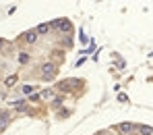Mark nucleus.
Instances as JSON below:
<instances>
[{"mask_svg":"<svg viewBox=\"0 0 153 135\" xmlns=\"http://www.w3.org/2000/svg\"><path fill=\"white\" fill-rule=\"evenodd\" d=\"M56 75V67L50 64V62H46L44 67H42V79H52Z\"/></svg>","mask_w":153,"mask_h":135,"instance_id":"obj_1","label":"nucleus"},{"mask_svg":"<svg viewBox=\"0 0 153 135\" xmlns=\"http://www.w3.org/2000/svg\"><path fill=\"white\" fill-rule=\"evenodd\" d=\"M137 127L132 125V123H120V125H116V131L118 133H126V135H130L132 131H134Z\"/></svg>","mask_w":153,"mask_h":135,"instance_id":"obj_2","label":"nucleus"},{"mask_svg":"<svg viewBox=\"0 0 153 135\" xmlns=\"http://www.w3.org/2000/svg\"><path fill=\"white\" fill-rule=\"evenodd\" d=\"M23 40H25L27 44H37V40H39V38H37V31H35V29L25 31V33H23Z\"/></svg>","mask_w":153,"mask_h":135,"instance_id":"obj_3","label":"nucleus"},{"mask_svg":"<svg viewBox=\"0 0 153 135\" xmlns=\"http://www.w3.org/2000/svg\"><path fill=\"white\" fill-rule=\"evenodd\" d=\"M33 92H35V85H29V83L21 85V94L23 96H33Z\"/></svg>","mask_w":153,"mask_h":135,"instance_id":"obj_4","label":"nucleus"},{"mask_svg":"<svg viewBox=\"0 0 153 135\" xmlns=\"http://www.w3.org/2000/svg\"><path fill=\"white\" fill-rule=\"evenodd\" d=\"M137 131H139V135H153V129H151V127H147V125H139Z\"/></svg>","mask_w":153,"mask_h":135,"instance_id":"obj_5","label":"nucleus"},{"mask_svg":"<svg viewBox=\"0 0 153 135\" xmlns=\"http://www.w3.org/2000/svg\"><path fill=\"white\" fill-rule=\"evenodd\" d=\"M10 104H13V108H17V110H21V112H25V110H27L25 100H17V102H10Z\"/></svg>","mask_w":153,"mask_h":135,"instance_id":"obj_6","label":"nucleus"},{"mask_svg":"<svg viewBox=\"0 0 153 135\" xmlns=\"http://www.w3.org/2000/svg\"><path fill=\"white\" fill-rule=\"evenodd\" d=\"M52 27L50 25H46V23H42V25L37 27V29H35V31H37V35H44V33H48V31H50Z\"/></svg>","mask_w":153,"mask_h":135,"instance_id":"obj_7","label":"nucleus"},{"mask_svg":"<svg viewBox=\"0 0 153 135\" xmlns=\"http://www.w3.org/2000/svg\"><path fill=\"white\" fill-rule=\"evenodd\" d=\"M58 29H60V31H66V33H68V31H71V23H68L66 19H62V21H60V27H58Z\"/></svg>","mask_w":153,"mask_h":135,"instance_id":"obj_8","label":"nucleus"},{"mask_svg":"<svg viewBox=\"0 0 153 135\" xmlns=\"http://www.w3.org/2000/svg\"><path fill=\"white\" fill-rule=\"evenodd\" d=\"M19 62H21V64H27V62H29V54L27 52H19Z\"/></svg>","mask_w":153,"mask_h":135,"instance_id":"obj_9","label":"nucleus"},{"mask_svg":"<svg viewBox=\"0 0 153 135\" xmlns=\"http://www.w3.org/2000/svg\"><path fill=\"white\" fill-rule=\"evenodd\" d=\"M17 79H19V77H17V75H8V77H6V81H4V83H6V85H8V87H10V85H15V83H17Z\"/></svg>","mask_w":153,"mask_h":135,"instance_id":"obj_10","label":"nucleus"},{"mask_svg":"<svg viewBox=\"0 0 153 135\" xmlns=\"http://www.w3.org/2000/svg\"><path fill=\"white\" fill-rule=\"evenodd\" d=\"M42 98H46V100H52V98H54V92H52V89H44V92H42Z\"/></svg>","mask_w":153,"mask_h":135,"instance_id":"obj_11","label":"nucleus"},{"mask_svg":"<svg viewBox=\"0 0 153 135\" xmlns=\"http://www.w3.org/2000/svg\"><path fill=\"white\" fill-rule=\"evenodd\" d=\"M0 118H2V123H8V112H0Z\"/></svg>","mask_w":153,"mask_h":135,"instance_id":"obj_12","label":"nucleus"},{"mask_svg":"<svg viewBox=\"0 0 153 135\" xmlns=\"http://www.w3.org/2000/svg\"><path fill=\"white\" fill-rule=\"evenodd\" d=\"M52 104H54V106H60V104H62V98H54Z\"/></svg>","mask_w":153,"mask_h":135,"instance_id":"obj_13","label":"nucleus"},{"mask_svg":"<svg viewBox=\"0 0 153 135\" xmlns=\"http://www.w3.org/2000/svg\"><path fill=\"white\" fill-rule=\"evenodd\" d=\"M0 46H2V42H0Z\"/></svg>","mask_w":153,"mask_h":135,"instance_id":"obj_14","label":"nucleus"},{"mask_svg":"<svg viewBox=\"0 0 153 135\" xmlns=\"http://www.w3.org/2000/svg\"><path fill=\"white\" fill-rule=\"evenodd\" d=\"M0 131H2V129H0Z\"/></svg>","mask_w":153,"mask_h":135,"instance_id":"obj_15","label":"nucleus"}]
</instances>
